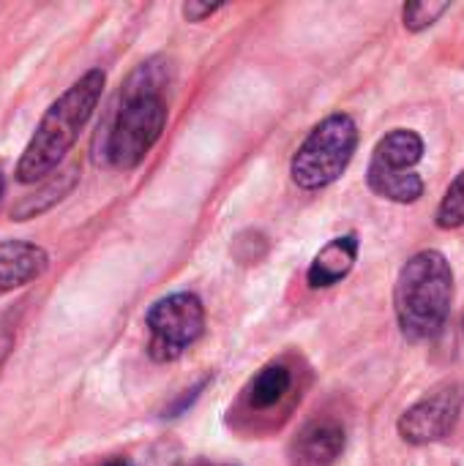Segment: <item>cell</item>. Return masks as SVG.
<instances>
[{"instance_id":"cell-7","label":"cell","mask_w":464,"mask_h":466,"mask_svg":"<svg viewBox=\"0 0 464 466\" xmlns=\"http://www.w3.org/2000/svg\"><path fill=\"white\" fill-rule=\"evenodd\" d=\"M49 268V257L41 246L27 240L0 243V298L33 284Z\"/></svg>"},{"instance_id":"cell-16","label":"cell","mask_w":464,"mask_h":466,"mask_svg":"<svg viewBox=\"0 0 464 466\" xmlns=\"http://www.w3.org/2000/svg\"><path fill=\"white\" fill-rule=\"evenodd\" d=\"M216 11H219V5H208V3H186L183 5V16L189 22H202L205 16H211Z\"/></svg>"},{"instance_id":"cell-14","label":"cell","mask_w":464,"mask_h":466,"mask_svg":"<svg viewBox=\"0 0 464 466\" xmlns=\"http://www.w3.org/2000/svg\"><path fill=\"white\" fill-rule=\"evenodd\" d=\"M464 224V172L449 186L440 208H438V227L440 229H457Z\"/></svg>"},{"instance_id":"cell-17","label":"cell","mask_w":464,"mask_h":466,"mask_svg":"<svg viewBox=\"0 0 464 466\" xmlns=\"http://www.w3.org/2000/svg\"><path fill=\"white\" fill-rule=\"evenodd\" d=\"M101 466H134L129 459H112V461H107V464Z\"/></svg>"},{"instance_id":"cell-8","label":"cell","mask_w":464,"mask_h":466,"mask_svg":"<svg viewBox=\"0 0 464 466\" xmlns=\"http://www.w3.org/2000/svg\"><path fill=\"white\" fill-rule=\"evenodd\" d=\"M345 451V429L336 420H312L293 442L295 466H334Z\"/></svg>"},{"instance_id":"cell-15","label":"cell","mask_w":464,"mask_h":466,"mask_svg":"<svg viewBox=\"0 0 464 466\" xmlns=\"http://www.w3.org/2000/svg\"><path fill=\"white\" fill-rule=\"evenodd\" d=\"M451 5L449 3H407L402 16H405V27L418 33V30H427L432 27Z\"/></svg>"},{"instance_id":"cell-5","label":"cell","mask_w":464,"mask_h":466,"mask_svg":"<svg viewBox=\"0 0 464 466\" xmlns=\"http://www.w3.org/2000/svg\"><path fill=\"white\" fill-rule=\"evenodd\" d=\"M145 325L150 330L148 355L156 363L178 360L205 330L202 300L191 292H175L150 306Z\"/></svg>"},{"instance_id":"cell-6","label":"cell","mask_w":464,"mask_h":466,"mask_svg":"<svg viewBox=\"0 0 464 466\" xmlns=\"http://www.w3.org/2000/svg\"><path fill=\"white\" fill-rule=\"evenodd\" d=\"M462 404L464 388L459 382L432 390L399 418V437L410 445H432L446 440L459 420Z\"/></svg>"},{"instance_id":"cell-10","label":"cell","mask_w":464,"mask_h":466,"mask_svg":"<svg viewBox=\"0 0 464 466\" xmlns=\"http://www.w3.org/2000/svg\"><path fill=\"white\" fill-rule=\"evenodd\" d=\"M421 158H424V139L410 128H397L377 142L369 164L391 172H416V164Z\"/></svg>"},{"instance_id":"cell-12","label":"cell","mask_w":464,"mask_h":466,"mask_svg":"<svg viewBox=\"0 0 464 466\" xmlns=\"http://www.w3.org/2000/svg\"><path fill=\"white\" fill-rule=\"evenodd\" d=\"M290 385H293L290 369L282 363H271L249 385V404L254 410H271L290 393Z\"/></svg>"},{"instance_id":"cell-13","label":"cell","mask_w":464,"mask_h":466,"mask_svg":"<svg viewBox=\"0 0 464 466\" xmlns=\"http://www.w3.org/2000/svg\"><path fill=\"white\" fill-rule=\"evenodd\" d=\"M74 180H77V167H68V169H66V172H60L55 180L44 183L38 194L25 197V199L11 210V216H14L16 221H27V218H33V216H38V213L49 210L52 205H57V202H60V199L74 188Z\"/></svg>"},{"instance_id":"cell-2","label":"cell","mask_w":464,"mask_h":466,"mask_svg":"<svg viewBox=\"0 0 464 466\" xmlns=\"http://www.w3.org/2000/svg\"><path fill=\"white\" fill-rule=\"evenodd\" d=\"M454 300V270L440 251H418L405 262L394 289L399 328L413 341L443 333Z\"/></svg>"},{"instance_id":"cell-11","label":"cell","mask_w":464,"mask_h":466,"mask_svg":"<svg viewBox=\"0 0 464 466\" xmlns=\"http://www.w3.org/2000/svg\"><path fill=\"white\" fill-rule=\"evenodd\" d=\"M366 180L377 197L399 202V205H410V202L421 199V194H424V180L418 172H391V169H380V167L369 164Z\"/></svg>"},{"instance_id":"cell-9","label":"cell","mask_w":464,"mask_h":466,"mask_svg":"<svg viewBox=\"0 0 464 466\" xmlns=\"http://www.w3.org/2000/svg\"><path fill=\"white\" fill-rule=\"evenodd\" d=\"M356 259H358V238L353 232L342 235V238H334L312 259V265H309V284L314 289H328V287L339 284L342 279L350 276Z\"/></svg>"},{"instance_id":"cell-18","label":"cell","mask_w":464,"mask_h":466,"mask_svg":"<svg viewBox=\"0 0 464 466\" xmlns=\"http://www.w3.org/2000/svg\"><path fill=\"white\" fill-rule=\"evenodd\" d=\"M3 188H5V183H3V175H0V197H3Z\"/></svg>"},{"instance_id":"cell-3","label":"cell","mask_w":464,"mask_h":466,"mask_svg":"<svg viewBox=\"0 0 464 466\" xmlns=\"http://www.w3.org/2000/svg\"><path fill=\"white\" fill-rule=\"evenodd\" d=\"M164 126L167 104L161 98V76L156 74V63H148L137 68L126 87L123 106L104 137V158L120 172L137 169L159 142Z\"/></svg>"},{"instance_id":"cell-4","label":"cell","mask_w":464,"mask_h":466,"mask_svg":"<svg viewBox=\"0 0 464 466\" xmlns=\"http://www.w3.org/2000/svg\"><path fill=\"white\" fill-rule=\"evenodd\" d=\"M358 147V126L350 115L336 112L317 123L290 161V175L298 188L317 191L342 177Z\"/></svg>"},{"instance_id":"cell-1","label":"cell","mask_w":464,"mask_h":466,"mask_svg":"<svg viewBox=\"0 0 464 466\" xmlns=\"http://www.w3.org/2000/svg\"><path fill=\"white\" fill-rule=\"evenodd\" d=\"M107 74L101 68H90L82 74L41 117L36 126V134L30 137L19 164H16V180L19 183H36L44 180L74 147L82 128L93 117V109L104 93Z\"/></svg>"}]
</instances>
